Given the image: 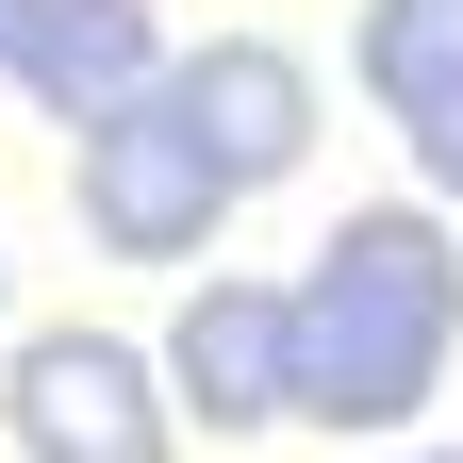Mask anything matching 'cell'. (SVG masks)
<instances>
[{
    "label": "cell",
    "mask_w": 463,
    "mask_h": 463,
    "mask_svg": "<svg viewBox=\"0 0 463 463\" xmlns=\"http://www.w3.org/2000/svg\"><path fill=\"white\" fill-rule=\"evenodd\" d=\"M463 347V232L430 199H347L315 265L281 281V414L315 430H414Z\"/></svg>",
    "instance_id": "1"
},
{
    "label": "cell",
    "mask_w": 463,
    "mask_h": 463,
    "mask_svg": "<svg viewBox=\"0 0 463 463\" xmlns=\"http://www.w3.org/2000/svg\"><path fill=\"white\" fill-rule=\"evenodd\" d=\"M0 430H17L33 463H165V381H149V347L133 331H83V315H50L0 347Z\"/></svg>",
    "instance_id": "2"
},
{
    "label": "cell",
    "mask_w": 463,
    "mask_h": 463,
    "mask_svg": "<svg viewBox=\"0 0 463 463\" xmlns=\"http://www.w3.org/2000/svg\"><path fill=\"white\" fill-rule=\"evenodd\" d=\"M149 99H165V133H183L232 199H249V183H298V149H315V67H298L281 33H199V50H165Z\"/></svg>",
    "instance_id": "3"
},
{
    "label": "cell",
    "mask_w": 463,
    "mask_h": 463,
    "mask_svg": "<svg viewBox=\"0 0 463 463\" xmlns=\"http://www.w3.org/2000/svg\"><path fill=\"white\" fill-rule=\"evenodd\" d=\"M215 215H232V183L165 133V99L83 116V232H99L116 265H199V249H215Z\"/></svg>",
    "instance_id": "4"
},
{
    "label": "cell",
    "mask_w": 463,
    "mask_h": 463,
    "mask_svg": "<svg viewBox=\"0 0 463 463\" xmlns=\"http://www.w3.org/2000/svg\"><path fill=\"white\" fill-rule=\"evenodd\" d=\"M149 381H165V414H199L215 447L281 430V281H199V298L165 315Z\"/></svg>",
    "instance_id": "5"
},
{
    "label": "cell",
    "mask_w": 463,
    "mask_h": 463,
    "mask_svg": "<svg viewBox=\"0 0 463 463\" xmlns=\"http://www.w3.org/2000/svg\"><path fill=\"white\" fill-rule=\"evenodd\" d=\"M149 67H165L149 0H0V83L50 99L67 133H83V116H116V99H149Z\"/></svg>",
    "instance_id": "6"
},
{
    "label": "cell",
    "mask_w": 463,
    "mask_h": 463,
    "mask_svg": "<svg viewBox=\"0 0 463 463\" xmlns=\"http://www.w3.org/2000/svg\"><path fill=\"white\" fill-rule=\"evenodd\" d=\"M347 67H364V99L414 133V116L463 99V0H364L347 17Z\"/></svg>",
    "instance_id": "7"
},
{
    "label": "cell",
    "mask_w": 463,
    "mask_h": 463,
    "mask_svg": "<svg viewBox=\"0 0 463 463\" xmlns=\"http://www.w3.org/2000/svg\"><path fill=\"white\" fill-rule=\"evenodd\" d=\"M414 165H430V215H463V99L414 116Z\"/></svg>",
    "instance_id": "8"
},
{
    "label": "cell",
    "mask_w": 463,
    "mask_h": 463,
    "mask_svg": "<svg viewBox=\"0 0 463 463\" xmlns=\"http://www.w3.org/2000/svg\"><path fill=\"white\" fill-rule=\"evenodd\" d=\"M0 298H17V265H0Z\"/></svg>",
    "instance_id": "9"
},
{
    "label": "cell",
    "mask_w": 463,
    "mask_h": 463,
    "mask_svg": "<svg viewBox=\"0 0 463 463\" xmlns=\"http://www.w3.org/2000/svg\"><path fill=\"white\" fill-rule=\"evenodd\" d=\"M430 463H463V447H430Z\"/></svg>",
    "instance_id": "10"
}]
</instances>
